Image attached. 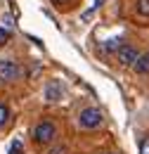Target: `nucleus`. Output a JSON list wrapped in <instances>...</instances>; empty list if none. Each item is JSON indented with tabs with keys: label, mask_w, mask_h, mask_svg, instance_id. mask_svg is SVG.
I'll use <instances>...</instances> for the list:
<instances>
[{
	"label": "nucleus",
	"mask_w": 149,
	"mask_h": 154,
	"mask_svg": "<svg viewBox=\"0 0 149 154\" xmlns=\"http://www.w3.org/2000/svg\"><path fill=\"white\" fill-rule=\"evenodd\" d=\"M31 135H33V142L36 145H40V147H47V145H52L57 140V126L50 121V119H43V121H38L36 126H33V131H31Z\"/></svg>",
	"instance_id": "nucleus-1"
},
{
	"label": "nucleus",
	"mask_w": 149,
	"mask_h": 154,
	"mask_svg": "<svg viewBox=\"0 0 149 154\" xmlns=\"http://www.w3.org/2000/svg\"><path fill=\"white\" fill-rule=\"evenodd\" d=\"M102 123H104V114L99 107H85L78 112V128H83V131H95Z\"/></svg>",
	"instance_id": "nucleus-2"
},
{
	"label": "nucleus",
	"mask_w": 149,
	"mask_h": 154,
	"mask_svg": "<svg viewBox=\"0 0 149 154\" xmlns=\"http://www.w3.org/2000/svg\"><path fill=\"white\" fill-rule=\"evenodd\" d=\"M21 76V66L14 59H0V83H14Z\"/></svg>",
	"instance_id": "nucleus-3"
},
{
	"label": "nucleus",
	"mask_w": 149,
	"mask_h": 154,
	"mask_svg": "<svg viewBox=\"0 0 149 154\" xmlns=\"http://www.w3.org/2000/svg\"><path fill=\"white\" fill-rule=\"evenodd\" d=\"M142 52H137V48H132V45H123L118 52H116V59H118V64L121 66H135V62L140 59Z\"/></svg>",
	"instance_id": "nucleus-4"
},
{
	"label": "nucleus",
	"mask_w": 149,
	"mask_h": 154,
	"mask_svg": "<svg viewBox=\"0 0 149 154\" xmlns=\"http://www.w3.org/2000/svg\"><path fill=\"white\" fill-rule=\"evenodd\" d=\"M62 95H64V88L59 81H50L45 85V100L47 102H57V100H62Z\"/></svg>",
	"instance_id": "nucleus-5"
},
{
	"label": "nucleus",
	"mask_w": 149,
	"mask_h": 154,
	"mask_svg": "<svg viewBox=\"0 0 149 154\" xmlns=\"http://www.w3.org/2000/svg\"><path fill=\"white\" fill-rule=\"evenodd\" d=\"M132 71H135V74H149V52L140 55V59H137L135 66H132Z\"/></svg>",
	"instance_id": "nucleus-6"
},
{
	"label": "nucleus",
	"mask_w": 149,
	"mask_h": 154,
	"mask_svg": "<svg viewBox=\"0 0 149 154\" xmlns=\"http://www.w3.org/2000/svg\"><path fill=\"white\" fill-rule=\"evenodd\" d=\"M123 45H126V43H123V40H121V38H111V40H109V43H107V45H104V48H107L109 52H114V55H116V52H118V50H121Z\"/></svg>",
	"instance_id": "nucleus-7"
},
{
	"label": "nucleus",
	"mask_w": 149,
	"mask_h": 154,
	"mask_svg": "<svg viewBox=\"0 0 149 154\" xmlns=\"http://www.w3.org/2000/svg\"><path fill=\"white\" fill-rule=\"evenodd\" d=\"M7 121H10V107H7L5 102H0V128H2Z\"/></svg>",
	"instance_id": "nucleus-8"
},
{
	"label": "nucleus",
	"mask_w": 149,
	"mask_h": 154,
	"mask_svg": "<svg viewBox=\"0 0 149 154\" xmlns=\"http://www.w3.org/2000/svg\"><path fill=\"white\" fill-rule=\"evenodd\" d=\"M135 7H137V14L149 17V0H137V2H135Z\"/></svg>",
	"instance_id": "nucleus-9"
},
{
	"label": "nucleus",
	"mask_w": 149,
	"mask_h": 154,
	"mask_svg": "<svg viewBox=\"0 0 149 154\" xmlns=\"http://www.w3.org/2000/svg\"><path fill=\"white\" fill-rule=\"evenodd\" d=\"M140 154H149V135L140 140Z\"/></svg>",
	"instance_id": "nucleus-10"
},
{
	"label": "nucleus",
	"mask_w": 149,
	"mask_h": 154,
	"mask_svg": "<svg viewBox=\"0 0 149 154\" xmlns=\"http://www.w3.org/2000/svg\"><path fill=\"white\" fill-rule=\"evenodd\" d=\"M47 154H66V147L64 145H55V147H50Z\"/></svg>",
	"instance_id": "nucleus-11"
},
{
	"label": "nucleus",
	"mask_w": 149,
	"mask_h": 154,
	"mask_svg": "<svg viewBox=\"0 0 149 154\" xmlns=\"http://www.w3.org/2000/svg\"><path fill=\"white\" fill-rule=\"evenodd\" d=\"M50 2L57 5V7H62V5H64V7H69V5H74V2H78V0H50Z\"/></svg>",
	"instance_id": "nucleus-12"
},
{
	"label": "nucleus",
	"mask_w": 149,
	"mask_h": 154,
	"mask_svg": "<svg viewBox=\"0 0 149 154\" xmlns=\"http://www.w3.org/2000/svg\"><path fill=\"white\" fill-rule=\"evenodd\" d=\"M7 43H10V31L0 29V45H7Z\"/></svg>",
	"instance_id": "nucleus-13"
},
{
	"label": "nucleus",
	"mask_w": 149,
	"mask_h": 154,
	"mask_svg": "<svg viewBox=\"0 0 149 154\" xmlns=\"http://www.w3.org/2000/svg\"><path fill=\"white\" fill-rule=\"evenodd\" d=\"M10 154H21V142H19V140H14V142H12V147H10Z\"/></svg>",
	"instance_id": "nucleus-14"
},
{
	"label": "nucleus",
	"mask_w": 149,
	"mask_h": 154,
	"mask_svg": "<svg viewBox=\"0 0 149 154\" xmlns=\"http://www.w3.org/2000/svg\"><path fill=\"white\" fill-rule=\"evenodd\" d=\"M97 154H121V152H97Z\"/></svg>",
	"instance_id": "nucleus-15"
}]
</instances>
